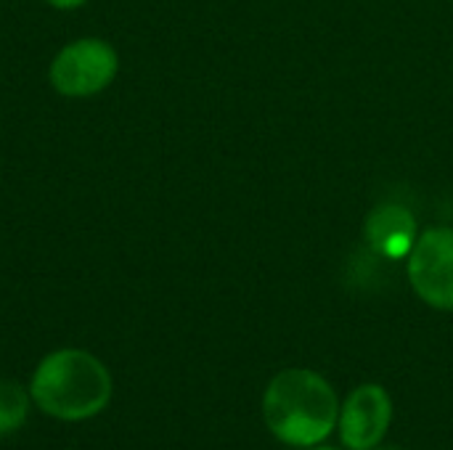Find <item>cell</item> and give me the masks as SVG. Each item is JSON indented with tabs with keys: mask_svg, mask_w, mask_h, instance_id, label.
<instances>
[{
	"mask_svg": "<svg viewBox=\"0 0 453 450\" xmlns=\"http://www.w3.org/2000/svg\"><path fill=\"white\" fill-rule=\"evenodd\" d=\"M114 395V382L104 361L80 347L48 353L32 379L29 398L45 416L56 422H88L98 416Z\"/></svg>",
	"mask_w": 453,
	"mask_h": 450,
	"instance_id": "6da1fadb",
	"label": "cell"
},
{
	"mask_svg": "<svg viewBox=\"0 0 453 450\" xmlns=\"http://www.w3.org/2000/svg\"><path fill=\"white\" fill-rule=\"evenodd\" d=\"M263 419L271 435L295 448L324 443L340 419V403L332 385L308 369L276 374L263 395Z\"/></svg>",
	"mask_w": 453,
	"mask_h": 450,
	"instance_id": "7a4b0ae2",
	"label": "cell"
},
{
	"mask_svg": "<svg viewBox=\"0 0 453 450\" xmlns=\"http://www.w3.org/2000/svg\"><path fill=\"white\" fill-rule=\"evenodd\" d=\"M119 72V53L101 37L66 42L48 66V80L58 95L90 98L106 90Z\"/></svg>",
	"mask_w": 453,
	"mask_h": 450,
	"instance_id": "3957f363",
	"label": "cell"
},
{
	"mask_svg": "<svg viewBox=\"0 0 453 450\" xmlns=\"http://www.w3.org/2000/svg\"><path fill=\"white\" fill-rule=\"evenodd\" d=\"M409 281L419 300L453 313V228H430L409 252Z\"/></svg>",
	"mask_w": 453,
	"mask_h": 450,
	"instance_id": "277c9868",
	"label": "cell"
},
{
	"mask_svg": "<svg viewBox=\"0 0 453 450\" xmlns=\"http://www.w3.org/2000/svg\"><path fill=\"white\" fill-rule=\"evenodd\" d=\"M390 422H393L390 395L380 385H361L345 400L337 427L348 448L372 450L385 440Z\"/></svg>",
	"mask_w": 453,
	"mask_h": 450,
	"instance_id": "5b68a950",
	"label": "cell"
},
{
	"mask_svg": "<svg viewBox=\"0 0 453 450\" xmlns=\"http://www.w3.org/2000/svg\"><path fill=\"white\" fill-rule=\"evenodd\" d=\"M364 233L377 255L398 260V257H409L417 241V223L406 207L382 204L366 217Z\"/></svg>",
	"mask_w": 453,
	"mask_h": 450,
	"instance_id": "8992f818",
	"label": "cell"
},
{
	"mask_svg": "<svg viewBox=\"0 0 453 450\" xmlns=\"http://www.w3.org/2000/svg\"><path fill=\"white\" fill-rule=\"evenodd\" d=\"M29 406V387H21L11 379H0V438H8L27 424Z\"/></svg>",
	"mask_w": 453,
	"mask_h": 450,
	"instance_id": "52a82bcc",
	"label": "cell"
},
{
	"mask_svg": "<svg viewBox=\"0 0 453 450\" xmlns=\"http://www.w3.org/2000/svg\"><path fill=\"white\" fill-rule=\"evenodd\" d=\"M45 3L56 11H74V8H82L88 0H45Z\"/></svg>",
	"mask_w": 453,
	"mask_h": 450,
	"instance_id": "ba28073f",
	"label": "cell"
},
{
	"mask_svg": "<svg viewBox=\"0 0 453 450\" xmlns=\"http://www.w3.org/2000/svg\"><path fill=\"white\" fill-rule=\"evenodd\" d=\"M372 450H403V448H398V446H382V443H380V446H374Z\"/></svg>",
	"mask_w": 453,
	"mask_h": 450,
	"instance_id": "9c48e42d",
	"label": "cell"
},
{
	"mask_svg": "<svg viewBox=\"0 0 453 450\" xmlns=\"http://www.w3.org/2000/svg\"><path fill=\"white\" fill-rule=\"evenodd\" d=\"M305 450H340V448H326V446H311V448Z\"/></svg>",
	"mask_w": 453,
	"mask_h": 450,
	"instance_id": "30bf717a",
	"label": "cell"
}]
</instances>
